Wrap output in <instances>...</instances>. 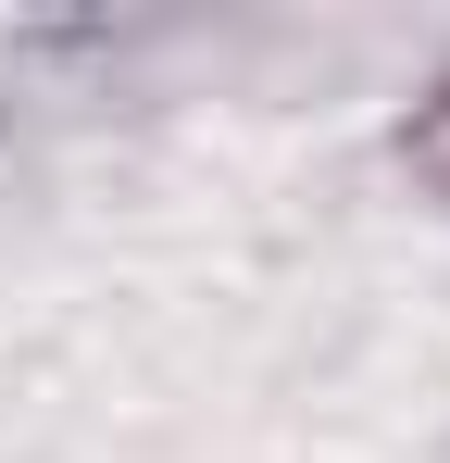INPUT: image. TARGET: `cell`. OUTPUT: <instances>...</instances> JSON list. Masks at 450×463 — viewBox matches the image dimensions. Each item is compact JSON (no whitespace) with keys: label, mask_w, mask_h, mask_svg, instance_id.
<instances>
[{"label":"cell","mask_w":450,"mask_h":463,"mask_svg":"<svg viewBox=\"0 0 450 463\" xmlns=\"http://www.w3.org/2000/svg\"><path fill=\"white\" fill-rule=\"evenodd\" d=\"M413 163H426V175H438V188H450V88H438V100H426V113H413Z\"/></svg>","instance_id":"6da1fadb"}]
</instances>
